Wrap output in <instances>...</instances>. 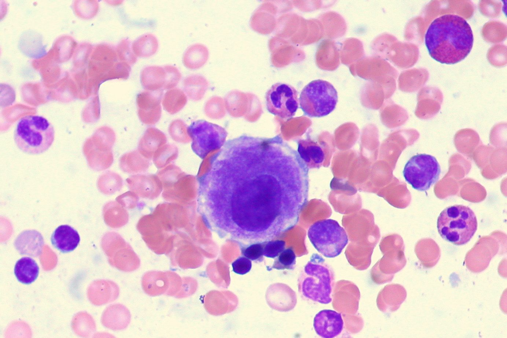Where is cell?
<instances>
[{
  "label": "cell",
  "instance_id": "obj_1",
  "mask_svg": "<svg viewBox=\"0 0 507 338\" xmlns=\"http://www.w3.org/2000/svg\"><path fill=\"white\" fill-rule=\"evenodd\" d=\"M207 166L198 177L203 190L230 195L224 198L230 199L231 221L219 234L243 246L267 242L294 227L285 207L299 217L307 202L309 169L279 135L229 140Z\"/></svg>",
  "mask_w": 507,
  "mask_h": 338
},
{
  "label": "cell",
  "instance_id": "obj_2",
  "mask_svg": "<svg viewBox=\"0 0 507 338\" xmlns=\"http://www.w3.org/2000/svg\"><path fill=\"white\" fill-rule=\"evenodd\" d=\"M473 41L469 24L463 17L453 14L434 19L425 35V44L430 56L447 64L464 59L471 51Z\"/></svg>",
  "mask_w": 507,
  "mask_h": 338
},
{
  "label": "cell",
  "instance_id": "obj_3",
  "mask_svg": "<svg viewBox=\"0 0 507 338\" xmlns=\"http://www.w3.org/2000/svg\"><path fill=\"white\" fill-rule=\"evenodd\" d=\"M335 273L319 254L313 253L304 267L299 280V290L305 298L321 304L332 300Z\"/></svg>",
  "mask_w": 507,
  "mask_h": 338
},
{
  "label": "cell",
  "instance_id": "obj_4",
  "mask_svg": "<svg viewBox=\"0 0 507 338\" xmlns=\"http://www.w3.org/2000/svg\"><path fill=\"white\" fill-rule=\"evenodd\" d=\"M54 139L52 125L45 117L29 115L20 118L14 131L15 144L23 152L39 154L49 149Z\"/></svg>",
  "mask_w": 507,
  "mask_h": 338
},
{
  "label": "cell",
  "instance_id": "obj_5",
  "mask_svg": "<svg viewBox=\"0 0 507 338\" xmlns=\"http://www.w3.org/2000/svg\"><path fill=\"white\" fill-rule=\"evenodd\" d=\"M437 227L441 237L456 245L466 244L477 229L475 214L468 206L454 205L445 208L439 215Z\"/></svg>",
  "mask_w": 507,
  "mask_h": 338
},
{
  "label": "cell",
  "instance_id": "obj_6",
  "mask_svg": "<svg viewBox=\"0 0 507 338\" xmlns=\"http://www.w3.org/2000/svg\"><path fill=\"white\" fill-rule=\"evenodd\" d=\"M163 186L162 196L166 201L191 205L198 192L197 180L187 174L180 167L170 164L157 174Z\"/></svg>",
  "mask_w": 507,
  "mask_h": 338
},
{
  "label": "cell",
  "instance_id": "obj_7",
  "mask_svg": "<svg viewBox=\"0 0 507 338\" xmlns=\"http://www.w3.org/2000/svg\"><path fill=\"white\" fill-rule=\"evenodd\" d=\"M338 93L329 82L321 79L311 81L303 89L299 101L304 114L309 117L328 115L336 108Z\"/></svg>",
  "mask_w": 507,
  "mask_h": 338
},
{
  "label": "cell",
  "instance_id": "obj_8",
  "mask_svg": "<svg viewBox=\"0 0 507 338\" xmlns=\"http://www.w3.org/2000/svg\"><path fill=\"white\" fill-rule=\"evenodd\" d=\"M307 235L316 250L327 258L340 255L349 241L345 230L337 221L331 219L314 223L309 227Z\"/></svg>",
  "mask_w": 507,
  "mask_h": 338
},
{
  "label": "cell",
  "instance_id": "obj_9",
  "mask_svg": "<svg viewBox=\"0 0 507 338\" xmlns=\"http://www.w3.org/2000/svg\"><path fill=\"white\" fill-rule=\"evenodd\" d=\"M403 173L405 180L414 189L426 191L438 181L441 168L434 156L418 154L408 160Z\"/></svg>",
  "mask_w": 507,
  "mask_h": 338
},
{
  "label": "cell",
  "instance_id": "obj_10",
  "mask_svg": "<svg viewBox=\"0 0 507 338\" xmlns=\"http://www.w3.org/2000/svg\"><path fill=\"white\" fill-rule=\"evenodd\" d=\"M188 133L192 141V150L202 159L223 146L228 134L221 126L203 120L193 122L188 127Z\"/></svg>",
  "mask_w": 507,
  "mask_h": 338
},
{
  "label": "cell",
  "instance_id": "obj_11",
  "mask_svg": "<svg viewBox=\"0 0 507 338\" xmlns=\"http://www.w3.org/2000/svg\"><path fill=\"white\" fill-rule=\"evenodd\" d=\"M298 93L292 86L283 83L272 85L265 94L268 111L281 118L289 119L299 108Z\"/></svg>",
  "mask_w": 507,
  "mask_h": 338
},
{
  "label": "cell",
  "instance_id": "obj_12",
  "mask_svg": "<svg viewBox=\"0 0 507 338\" xmlns=\"http://www.w3.org/2000/svg\"><path fill=\"white\" fill-rule=\"evenodd\" d=\"M191 205L164 202L158 204L152 213L165 231L173 234L184 233L187 235L194 221Z\"/></svg>",
  "mask_w": 507,
  "mask_h": 338
},
{
  "label": "cell",
  "instance_id": "obj_13",
  "mask_svg": "<svg viewBox=\"0 0 507 338\" xmlns=\"http://www.w3.org/2000/svg\"><path fill=\"white\" fill-rule=\"evenodd\" d=\"M181 78L180 72L175 66H150L143 69L141 82L146 91L170 90L177 85Z\"/></svg>",
  "mask_w": 507,
  "mask_h": 338
},
{
  "label": "cell",
  "instance_id": "obj_14",
  "mask_svg": "<svg viewBox=\"0 0 507 338\" xmlns=\"http://www.w3.org/2000/svg\"><path fill=\"white\" fill-rule=\"evenodd\" d=\"M168 255L172 266L183 269L196 268L201 263L196 246L184 233L175 234L173 248Z\"/></svg>",
  "mask_w": 507,
  "mask_h": 338
},
{
  "label": "cell",
  "instance_id": "obj_15",
  "mask_svg": "<svg viewBox=\"0 0 507 338\" xmlns=\"http://www.w3.org/2000/svg\"><path fill=\"white\" fill-rule=\"evenodd\" d=\"M163 90L145 91L136 97L138 115L141 121L146 125H154L161 115V101Z\"/></svg>",
  "mask_w": 507,
  "mask_h": 338
},
{
  "label": "cell",
  "instance_id": "obj_16",
  "mask_svg": "<svg viewBox=\"0 0 507 338\" xmlns=\"http://www.w3.org/2000/svg\"><path fill=\"white\" fill-rule=\"evenodd\" d=\"M129 189L143 198L153 200L162 192V183L157 175L137 174L126 180Z\"/></svg>",
  "mask_w": 507,
  "mask_h": 338
},
{
  "label": "cell",
  "instance_id": "obj_17",
  "mask_svg": "<svg viewBox=\"0 0 507 338\" xmlns=\"http://www.w3.org/2000/svg\"><path fill=\"white\" fill-rule=\"evenodd\" d=\"M313 325L316 333L320 337L334 338L342 333L344 323L340 313L323 309L315 315Z\"/></svg>",
  "mask_w": 507,
  "mask_h": 338
},
{
  "label": "cell",
  "instance_id": "obj_18",
  "mask_svg": "<svg viewBox=\"0 0 507 338\" xmlns=\"http://www.w3.org/2000/svg\"><path fill=\"white\" fill-rule=\"evenodd\" d=\"M298 152L308 169L319 168L326 158L324 145L310 138L298 141Z\"/></svg>",
  "mask_w": 507,
  "mask_h": 338
},
{
  "label": "cell",
  "instance_id": "obj_19",
  "mask_svg": "<svg viewBox=\"0 0 507 338\" xmlns=\"http://www.w3.org/2000/svg\"><path fill=\"white\" fill-rule=\"evenodd\" d=\"M45 244L42 234L35 230H26L21 232L15 238L13 245L22 255L33 257L40 256Z\"/></svg>",
  "mask_w": 507,
  "mask_h": 338
},
{
  "label": "cell",
  "instance_id": "obj_20",
  "mask_svg": "<svg viewBox=\"0 0 507 338\" xmlns=\"http://www.w3.org/2000/svg\"><path fill=\"white\" fill-rule=\"evenodd\" d=\"M51 241L53 246L62 253L73 251L80 241V235L76 230L68 225H61L52 233Z\"/></svg>",
  "mask_w": 507,
  "mask_h": 338
},
{
  "label": "cell",
  "instance_id": "obj_21",
  "mask_svg": "<svg viewBox=\"0 0 507 338\" xmlns=\"http://www.w3.org/2000/svg\"><path fill=\"white\" fill-rule=\"evenodd\" d=\"M167 142L166 135L159 129L149 127L140 139L138 150L146 158L151 159L154 153Z\"/></svg>",
  "mask_w": 507,
  "mask_h": 338
},
{
  "label": "cell",
  "instance_id": "obj_22",
  "mask_svg": "<svg viewBox=\"0 0 507 338\" xmlns=\"http://www.w3.org/2000/svg\"><path fill=\"white\" fill-rule=\"evenodd\" d=\"M169 286V279L166 272L149 271L144 274L142 278L143 290L150 296L165 294Z\"/></svg>",
  "mask_w": 507,
  "mask_h": 338
},
{
  "label": "cell",
  "instance_id": "obj_23",
  "mask_svg": "<svg viewBox=\"0 0 507 338\" xmlns=\"http://www.w3.org/2000/svg\"><path fill=\"white\" fill-rule=\"evenodd\" d=\"M114 265L122 271L130 272L137 269L140 265V260L132 247L125 241L117 248Z\"/></svg>",
  "mask_w": 507,
  "mask_h": 338
},
{
  "label": "cell",
  "instance_id": "obj_24",
  "mask_svg": "<svg viewBox=\"0 0 507 338\" xmlns=\"http://www.w3.org/2000/svg\"><path fill=\"white\" fill-rule=\"evenodd\" d=\"M150 163V160L144 157L138 150L123 154L119 159L120 168L128 174L145 172L149 169Z\"/></svg>",
  "mask_w": 507,
  "mask_h": 338
},
{
  "label": "cell",
  "instance_id": "obj_25",
  "mask_svg": "<svg viewBox=\"0 0 507 338\" xmlns=\"http://www.w3.org/2000/svg\"><path fill=\"white\" fill-rule=\"evenodd\" d=\"M14 273L19 282L29 285L37 279L39 274V267L33 258L23 257L16 262Z\"/></svg>",
  "mask_w": 507,
  "mask_h": 338
},
{
  "label": "cell",
  "instance_id": "obj_26",
  "mask_svg": "<svg viewBox=\"0 0 507 338\" xmlns=\"http://www.w3.org/2000/svg\"><path fill=\"white\" fill-rule=\"evenodd\" d=\"M187 102V97L184 92L179 88H173L168 90L162 99V105L164 109L170 114H174L180 111Z\"/></svg>",
  "mask_w": 507,
  "mask_h": 338
},
{
  "label": "cell",
  "instance_id": "obj_27",
  "mask_svg": "<svg viewBox=\"0 0 507 338\" xmlns=\"http://www.w3.org/2000/svg\"><path fill=\"white\" fill-rule=\"evenodd\" d=\"M132 48L136 56L149 57L157 50V40L152 34L144 35L132 43Z\"/></svg>",
  "mask_w": 507,
  "mask_h": 338
},
{
  "label": "cell",
  "instance_id": "obj_28",
  "mask_svg": "<svg viewBox=\"0 0 507 338\" xmlns=\"http://www.w3.org/2000/svg\"><path fill=\"white\" fill-rule=\"evenodd\" d=\"M206 50L202 45L196 44L188 48L184 53L183 62L191 69L201 67L206 59Z\"/></svg>",
  "mask_w": 507,
  "mask_h": 338
},
{
  "label": "cell",
  "instance_id": "obj_29",
  "mask_svg": "<svg viewBox=\"0 0 507 338\" xmlns=\"http://www.w3.org/2000/svg\"><path fill=\"white\" fill-rule=\"evenodd\" d=\"M178 156L177 147L172 144H165L155 152L152 161L158 169H162L177 159Z\"/></svg>",
  "mask_w": 507,
  "mask_h": 338
},
{
  "label": "cell",
  "instance_id": "obj_30",
  "mask_svg": "<svg viewBox=\"0 0 507 338\" xmlns=\"http://www.w3.org/2000/svg\"><path fill=\"white\" fill-rule=\"evenodd\" d=\"M204 81L201 77L191 75L183 81V88L188 97L191 99L197 100L202 97L204 91Z\"/></svg>",
  "mask_w": 507,
  "mask_h": 338
},
{
  "label": "cell",
  "instance_id": "obj_31",
  "mask_svg": "<svg viewBox=\"0 0 507 338\" xmlns=\"http://www.w3.org/2000/svg\"><path fill=\"white\" fill-rule=\"evenodd\" d=\"M168 132L171 138L176 142L187 144L192 141L187 126L180 119L175 120L170 124Z\"/></svg>",
  "mask_w": 507,
  "mask_h": 338
},
{
  "label": "cell",
  "instance_id": "obj_32",
  "mask_svg": "<svg viewBox=\"0 0 507 338\" xmlns=\"http://www.w3.org/2000/svg\"><path fill=\"white\" fill-rule=\"evenodd\" d=\"M296 263V256L292 248L284 249L274 261L272 266L269 270L275 269L277 270H293Z\"/></svg>",
  "mask_w": 507,
  "mask_h": 338
},
{
  "label": "cell",
  "instance_id": "obj_33",
  "mask_svg": "<svg viewBox=\"0 0 507 338\" xmlns=\"http://www.w3.org/2000/svg\"><path fill=\"white\" fill-rule=\"evenodd\" d=\"M111 206V223L112 227L120 228L125 226L129 221V214L126 209L118 202H113Z\"/></svg>",
  "mask_w": 507,
  "mask_h": 338
},
{
  "label": "cell",
  "instance_id": "obj_34",
  "mask_svg": "<svg viewBox=\"0 0 507 338\" xmlns=\"http://www.w3.org/2000/svg\"><path fill=\"white\" fill-rule=\"evenodd\" d=\"M118 57L120 61L127 63L131 65L134 64L137 59L134 54L131 42L127 39H123L117 48Z\"/></svg>",
  "mask_w": 507,
  "mask_h": 338
},
{
  "label": "cell",
  "instance_id": "obj_35",
  "mask_svg": "<svg viewBox=\"0 0 507 338\" xmlns=\"http://www.w3.org/2000/svg\"><path fill=\"white\" fill-rule=\"evenodd\" d=\"M264 242L251 244L242 249V253L246 257L253 261L261 260L264 255Z\"/></svg>",
  "mask_w": 507,
  "mask_h": 338
},
{
  "label": "cell",
  "instance_id": "obj_36",
  "mask_svg": "<svg viewBox=\"0 0 507 338\" xmlns=\"http://www.w3.org/2000/svg\"><path fill=\"white\" fill-rule=\"evenodd\" d=\"M286 242L282 240L266 242L264 246V256L274 258L278 256L285 249Z\"/></svg>",
  "mask_w": 507,
  "mask_h": 338
},
{
  "label": "cell",
  "instance_id": "obj_37",
  "mask_svg": "<svg viewBox=\"0 0 507 338\" xmlns=\"http://www.w3.org/2000/svg\"><path fill=\"white\" fill-rule=\"evenodd\" d=\"M139 197L134 192L130 191L117 196L116 200L126 209H132L137 206L139 199Z\"/></svg>",
  "mask_w": 507,
  "mask_h": 338
},
{
  "label": "cell",
  "instance_id": "obj_38",
  "mask_svg": "<svg viewBox=\"0 0 507 338\" xmlns=\"http://www.w3.org/2000/svg\"><path fill=\"white\" fill-rule=\"evenodd\" d=\"M182 285L179 292L175 296L178 298L186 297L193 294L197 289L196 281L191 277H183Z\"/></svg>",
  "mask_w": 507,
  "mask_h": 338
},
{
  "label": "cell",
  "instance_id": "obj_39",
  "mask_svg": "<svg viewBox=\"0 0 507 338\" xmlns=\"http://www.w3.org/2000/svg\"><path fill=\"white\" fill-rule=\"evenodd\" d=\"M169 279V288L165 293L169 296H175L180 291L182 285V279L177 273L166 271Z\"/></svg>",
  "mask_w": 507,
  "mask_h": 338
},
{
  "label": "cell",
  "instance_id": "obj_40",
  "mask_svg": "<svg viewBox=\"0 0 507 338\" xmlns=\"http://www.w3.org/2000/svg\"><path fill=\"white\" fill-rule=\"evenodd\" d=\"M232 266L234 272L239 275H245L252 268L251 260L246 257H240L234 261Z\"/></svg>",
  "mask_w": 507,
  "mask_h": 338
}]
</instances>
